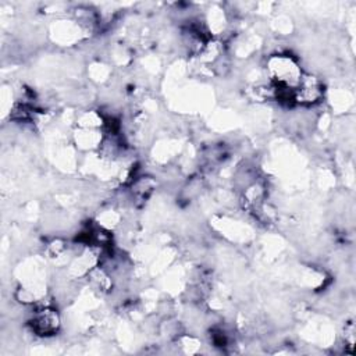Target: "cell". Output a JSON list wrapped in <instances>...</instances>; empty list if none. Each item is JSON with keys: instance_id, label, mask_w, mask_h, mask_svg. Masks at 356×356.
Segmentation results:
<instances>
[{"instance_id": "obj_2", "label": "cell", "mask_w": 356, "mask_h": 356, "mask_svg": "<svg viewBox=\"0 0 356 356\" xmlns=\"http://www.w3.org/2000/svg\"><path fill=\"white\" fill-rule=\"evenodd\" d=\"M323 97V83L312 74H302L299 83L293 90L295 103L303 106L317 104Z\"/></svg>"}, {"instance_id": "obj_1", "label": "cell", "mask_w": 356, "mask_h": 356, "mask_svg": "<svg viewBox=\"0 0 356 356\" xmlns=\"http://www.w3.org/2000/svg\"><path fill=\"white\" fill-rule=\"evenodd\" d=\"M61 325L60 316L56 309L50 306H40L31 313L28 320L29 330L38 337L54 335Z\"/></svg>"}]
</instances>
